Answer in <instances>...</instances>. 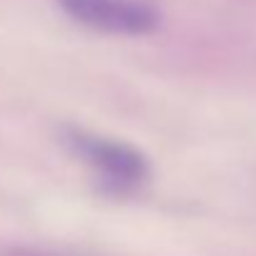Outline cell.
Wrapping results in <instances>:
<instances>
[{
    "instance_id": "1",
    "label": "cell",
    "mask_w": 256,
    "mask_h": 256,
    "mask_svg": "<svg viewBox=\"0 0 256 256\" xmlns=\"http://www.w3.org/2000/svg\"><path fill=\"white\" fill-rule=\"evenodd\" d=\"M80 26L108 36H146L158 28L161 16L148 0H58Z\"/></svg>"
},
{
    "instance_id": "2",
    "label": "cell",
    "mask_w": 256,
    "mask_h": 256,
    "mask_svg": "<svg viewBox=\"0 0 256 256\" xmlns=\"http://www.w3.org/2000/svg\"><path fill=\"white\" fill-rule=\"evenodd\" d=\"M70 144H73L76 154L88 166H93L106 181H110L116 186H134V184L144 181L148 174L146 158L136 148L126 146L120 141L76 131L70 136Z\"/></svg>"
}]
</instances>
